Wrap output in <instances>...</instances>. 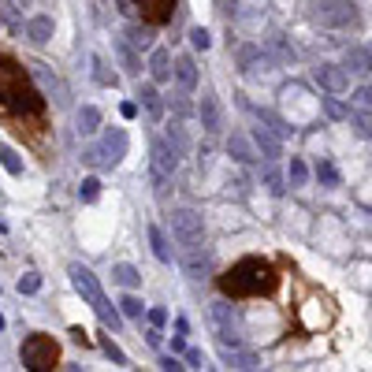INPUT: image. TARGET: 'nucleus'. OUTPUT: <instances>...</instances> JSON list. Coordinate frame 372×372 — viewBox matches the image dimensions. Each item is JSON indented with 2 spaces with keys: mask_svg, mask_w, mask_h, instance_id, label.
I'll use <instances>...</instances> for the list:
<instances>
[{
  "mask_svg": "<svg viewBox=\"0 0 372 372\" xmlns=\"http://www.w3.org/2000/svg\"><path fill=\"white\" fill-rule=\"evenodd\" d=\"M68 276H71V287H75L78 294H83V298L93 305V313L101 317V324L116 331V328L123 324V313L112 309V302L105 298V290H101V283H97L93 272H90V268H83V265H71V268H68Z\"/></svg>",
  "mask_w": 372,
  "mask_h": 372,
  "instance_id": "1",
  "label": "nucleus"
},
{
  "mask_svg": "<svg viewBox=\"0 0 372 372\" xmlns=\"http://www.w3.org/2000/svg\"><path fill=\"white\" fill-rule=\"evenodd\" d=\"M123 156H127V131H123V127H112V131H105V138L97 145H86V149H83V164L112 171Z\"/></svg>",
  "mask_w": 372,
  "mask_h": 372,
  "instance_id": "2",
  "label": "nucleus"
},
{
  "mask_svg": "<svg viewBox=\"0 0 372 372\" xmlns=\"http://www.w3.org/2000/svg\"><path fill=\"white\" fill-rule=\"evenodd\" d=\"M313 19L328 30H358L361 26V8L354 0H317Z\"/></svg>",
  "mask_w": 372,
  "mask_h": 372,
  "instance_id": "3",
  "label": "nucleus"
},
{
  "mask_svg": "<svg viewBox=\"0 0 372 372\" xmlns=\"http://www.w3.org/2000/svg\"><path fill=\"white\" fill-rule=\"evenodd\" d=\"M179 160H183V153L171 145V138H153V186H156V193H164L168 190V183H171V175L179 171Z\"/></svg>",
  "mask_w": 372,
  "mask_h": 372,
  "instance_id": "4",
  "label": "nucleus"
},
{
  "mask_svg": "<svg viewBox=\"0 0 372 372\" xmlns=\"http://www.w3.org/2000/svg\"><path fill=\"white\" fill-rule=\"evenodd\" d=\"M168 223H171V238L179 242L183 250H193L205 242V220H201V213H193V208H175L168 216Z\"/></svg>",
  "mask_w": 372,
  "mask_h": 372,
  "instance_id": "5",
  "label": "nucleus"
},
{
  "mask_svg": "<svg viewBox=\"0 0 372 372\" xmlns=\"http://www.w3.org/2000/svg\"><path fill=\"white\" fill-rule=\"evenodd\" d=\"M208 317H213L216 339H220L223 346H242V328H238V313H235V305H231V302L216 298L213 305H208Z\"/></svg>",
  "mask_w": 372,
  "mask_h": 372,
  "instance_id": "6",
  "label": "nucleus"
},
{
  "mask_svg": "<svg viewBox=\"0 0 372 372\" xmlns=\"http://www.w3.org/2000/svg\"><path fill=\"white\" fill-rule=\"evenodd\" d=\"M23 365L26 368H53L56 365V343L45 335H30L23 343Z\"/></svg>",
  "mask_w": 372,
  "mask_h": 372,
  "instance_id": "7",
  "label": "nucleus"
},
{
  "mask_svg": "<svg viewBox=\"0 0 372 372\" xmlns=\"http://www.w3.org/2000/svg\"><path fill=\"white\" fill-rule=\"evenodd\" d=\"M313 78L324 93H346L350 90V71L343 63H320V68H313Z\"/></svg>",
  "mask_w": 372,
  "mask_h": 372,
  "instance_id": "8",
  "label": "nucleus"
},
{
  "mask_svg": "<svg viewBox=\"0 0 372 372\" xmlns=\"http://www.w3.org/2000/svg\"><path fill=\"white\" fill-rule=\"evenodd\" d=\"M343 68L350 78H368L372 75V45H350L343 53Z\"/></svg>",
  "mask_w": 372,
  "mask_h": 372,
  "instance_id": "9",
  "label": "nucleus"
},
{
  "mask_svg": "<svg viewBox=\"0 0 372 372\" xmlns=\"http://www.w3.org/2000/svg\"><path fill=\"white\" fill-rule=\"evenodd\" d=\"M198 119L205 127V134H220L223 131V108L213 93H201V101H198Z\"/></svg>",
  "mask_w": 372,
  "mask_h": 372,
  "instance_id": "10",
  "label": "nucleus"
},
{
  "mask_svg": "<svg viewBox=\"0 0 372 372\" xmlns=\"http://www.w3.org/2000/svg\"><path fill=\"white\" fill-rule=\"evenodd\" d=\"M253 145L265 160H280L283 156V138L272 127H253Z\"/></svg>",
  "mask_w": 372,
  "mask_h": 372,
  "instance_id": "11",
  "label": "nucleus"
},
{
  "mask_svg": "<svg viewBox=\"0 0 372 372\" xmlns=\"http://www.w3.org/2000/svg\"><path fill=\"white\" fill-rule=\"evenodd\" d=\"M223 145H228V156L235 160V164H253V160H257V145H253V138H246L242 131H231Z\"/></svg>",
  "mask_w": 372,
  "mask_h": 372,
  "instance_id": "12",
  "label": "nucleus"
},
{
  "mask_svg": "<svg viewBox=\"0 0 372 372\" xmlns=\"http://www.w3.org/2000/svg\"><path fill=\"white\" fill-rule=\"evenodd\" d=\"M34 78L45 86V93L53 97L56 105H68V97H71V93H68V86H63V78H60L56 71H48L45 63H34Z\"/></svg>",
  "mask_w": 372,
  "mask_h": 372,
  "instance_id": "13",
  "label": "nucleus"
},
{
  "mask_svg": "<svg viewBox=\"0 0 372 372\" xmlns=\"http://www.w3.org/2000/svg\"><path fill=\"white\" fill-rule=\"evenodd\" d=\"M171 75H175L171 53H168V48H153V53H149V78L156 86H164V83H171Z\"/></svg>",
  "mask_w": 372,
  "mask_h": 372,
  "instance_id": "14",
  "label": "nucleus"
},
{
  "mask_svg": "<svg viewBox=\"0 0 372 372\" xmlns=\"http://www.w3.org/2000/svg\"><path fill=\"white\" fill-rule=\"evenodd\" d=\"M134 97H138V105H142L145 112H149L153 119H160V116H164V97H160L156 83H142Z\"/></svg>",
  "mask_w": 372,
  "mask_h": 372,
  "instance_id": "15",
  "label": "nucleus"
},
{
  "mask_svg": "<svg viewBox=\"0 0 372 372\" xmlns=\"http://www.w3.org/2000/svg\"><path fill=\"white\" fill-rule=\"evenodd\" d=\"M175 83H179L183 90H198L201 75H198V63H193V56H175Z\"/></svg>",
  "mask_w": 372,
  "mask_h": 372,
  "instance_id": "16",
  "label": "nucleus"
},
{
  "mask_svg": "<svg viewBox=\"0 0 372 372\" xmlns=\"http://www.w3.org/2000/svg\"><path fill=\"white\" fill-rule=\"evenodd\" d=\"M75 131L83 134V138H93L97 131H101V108H97V105H83V108H78Z\"/></svg>",
  "mask_w": 372,
  "mask_h": 372,
  "instance_id": "17",
  "label": "nucleus"
},
{
  "mask_svg": "<svg viewBox=\"0 0 372 372\" xmlns=\"http://www.w3.org/2000/svg\"><path fill=\"white\" fill-rule=\"evenodd\" d=\"M90 75H93V83H97V86H105V90H116V86H119V75L108 68L101 53H93V56H90Z\"/></svg>",
  "mask_w": 372,
  "mask_h": 372,
  "instance_id": "18",
  "label": "nucleus"
},
{
  "mask_svg": "<svg viewBox=\"0 0 372 372\" xmlns=\"http://www.w3.org/2000/svg\"><path fill=\"white\" fill-rule=\"evenodd\" d=\"M116 56H119V63H123V71L127 75H142V56H138V48L127 41V38H116Z\"/></svg>",
  "mask_w": 372,
  "mask_h": 372,
  "instance_id": "19",
  "label": "nucleus"
},
{
  "mask_svg": "<svg viewBox=\"0 0 372 372\" xmlns=\"http://www.w3.org/2000/svg\"><path fill=\"white\" fill-rule=\"evenodd\" d=\"M220 361L228 368H257V365H261V361H257V354L242 350V346H223L220 350Z\"/></svg>",
  "mask_w": 372,
  "mask_h": 372,
  "instance_id": "20",
  "label": "nucleus"
},
{
  "mask_svg": "<svg viewBox=\"0 0 372 372\" xmlns=\"http://www.w3.org/2000/svg\"><path fill=\"white\" fill-rule=\"evenodd\" d=\"M183 268H186V276H190V280H205V276H208V253H201V246L186 250Z\"/></svg>",
  "mask_w": 372,
  "mask_h": 372,
  "instance_id": "21",
  "label": "nucleus"
},
{
  "mask_svg": "<svg viewBox=\"0 0 372 372\" xmlns=\"http://www.w3.org/2000/svg\"><path fill=\"white\" fill-rule=\"evenodd\" d=\"M53 19H48V15H34V19H30L26 23V34H30V41H34V45H48V41H53Z\"/></svg>",
  "mask_w": 372,
  "mask_h": 372,
  "instance_id": "22",
  "label": "nucleus"
},
{
  "mask_svg": "<svg viewBox=\"0 0 372 372\" xmlns=\"http://www.w3.org/2000/svg\"><path fill=\"white\" fill-rule=\"evenodd\" d=\"M346 123L354 127V134H358V138L372 142V108H350V119Z\"/></svg>",
  "mask_w": 372,
  "mask_h": 372,
  "instance_id": "23",
  "label": "nucleus"
},
{
  "mask_svg": "<svg viewBox=\"0 0 372 372\" xmlns=\"http://www.w3.org/2000/svg\"><path fill=\"white\" fill-rule=\"evenodd\" d=\"M320 108H324V116H328L331 123H346V119H350V105L339 101V93L320 97Z\"/></svg>",
  "mask_w": 372,
  "mask_h": 372,
  "instance_id": "24",
  "label": "nucleus"
},
{
  "mask_svg": "<svg viewBox=\"0 0 372 372\" xmlns=\"http://www.w3.org/2000/svg\"><path fill=\"white\" fill-rule=\"evenodd\" d=\"M261 183L268 186V193H276V198H283V193H287V175L276 168V160H268V164H265V171H261Z\"/></svg>",
  "mask_w": 372,
  "mask_h": 372,
  "instance_id": "25",
  "label": "nucleus"
},
{
  "mask_svg": "<svg viewBox=\"0 0 372 372\" xmlns=\"http://www.w3.org/2000/svg\"><path fill=\"white\" fill-rule=\"evenodd\" d=\"M112 280H116L119 287H127V290H138V287H142V272H138L134 265L119 261L116 268H112Z\"/></svg>",
  "mask_w": 372,
  "mask_h": 372,
  "instance_id": "26",
  "label": "nucleus"
},
{
  "mask_svg": "<svg viewBox=\"0 0 372 372\" xmlns=\"http://www.w3.org/2000/svg\"><path fill=\"white\" fill-rule=\"evenodd\" d=\"M168 108H171V112H175V116H179V119H186V116H193V112H198V105L190 101V90H183V86H179V90H175V93L168 97Z\"/></svg>",
  "mask_w": 372,
  "mask_h": 372,
  "instance_id": "27",
  "label": "nucleus"
},
{
  "mask_svg": "<svg viewBox=\"0 0 372 372\" xmlns=\"http://www.w3.org/2000/svg\"><path fill=\"white\" fill-rule=\"evenodd\" d=\"M149 246H153V257L160 265H171V246H168V238H164V231H160L156 223H149Z\"/></svg>",
  "mask_w": 372,
  "mask_h": 372,
  "instance_id": "28",
  "label": "nucleus"
},
{
  "mask_svg": "<svg viewBox=\"0 0 372 372\" xmlns=\"http://www.w3.org/2000/svg\"><path fill=\"white\" fill-rule=\"evenodd\" d=\"M287 183L290 186H309V164L302 156H290L287 160Z\"/></svg>",
  "mask_w": 372,
  "mask_h": 372,
  "instance_id": "29",
  "label": "nucleus"
},
{
  "mask_svg": "<svg viewBox=\"0 0 372 372\" xmlns=\"http://www.w3.org/2000/svg\"><path fill=\"white\" fill-rule=\"evenodd\" d=\"M127 41H131L138 53H145V48H153V26H142V23H131L127 26Z\"/></svg>",
  "mask_w": 372,
  "mask_h": 372,
  "instance_id": "30",
  "label": "nucleus"
},
{
  "mask_svg": "<svg viewBox=\"0 0 372 372\" xmlns=\"http://www.w3.org/2000/svg\"><path fill=\"white\" fill-rule=\"evenodd\" d=\"M253 112H257V119H261L265 127H272V131H276L280 138H287V134H294V127H290L287 119H280V116H276V112H268V108H253Z\"/></svg>",
  "mask_w": 372,
  "mask_h": 372,
  "instance_id": "31",
  "label": "nucleus"
},
{
  "mask_svg": "<svg viewBox=\"0 0 372 372\" xmlns=\"http://www.w3.org/2000/svg\"><path fill=\"white\" fill-rule=\"evenodd\" d=\"M0 164H4V171H8V175H15V179L23 175V156L15 153L8 142H0Z\"/></svg>",
  "mask_w": 372,
  "mask_h": 372,
  "instance_id": "32",
  "label": "nucleus"
},
{
  "mask_svg": "<svg viewBox=\"0 0 372 372\" xmlns=\"http://www.w3.org/2000/svg\"><path fill=\"white\" fill-rule=\"evenodd\" d=\"M313 175L320 179V186H339V183H343V179H339V168L331 164V160H317Z\"/></svg>",
  "mask_w": 372,
  "mask_h": 372,
  "instance_id": "33",
  "label": "nucleus"
},
{
  "mask_svg": "<svg viewBox=\"0 0 372 372\" xmlns=\"http://www.w3.org/2000/svg\"><path fill=\"white\" fill-rule=\"evenodd\" d=\"M268 48L276 53V60H280V63H294V48H290V41H287L283 34H272Z\"/></svg>",
  "mask_w": 372,
  "mask_h": 372,
  "instance_id": "34",
  "label": "nucleus"
},
{
  "mask_svg": "<svg viewBox=\"0 0 372 372\" xmlns=\"http://www.w3.org/2000/svg\"><path fill=\"white\" fill-rule=\"evenodd\" d=\"M119 313H123L127 320H142V317L149 313V309H145V305H142L134 294H123V298H119Z\"/></svg>",
  "mask_w": 372,
  "mask_h": 372,
  "instance_id": "35",
  "label": "nucleus"
},
{
  "mask_svg": "<svg viewBox=\"0 0 372 372\" xmlns=\"http://www.w3.org/2000/svg\"><path fill=\"white\" fill-rule=\"evenodd\" d=\"M168 138H171V145L179 149L183 156L190 153V138H186V131H183V119H171V127H168Z\"/></svg>",
  "mask_w": 372,
  "mask_h": 372,
  "instance_id": "36",
  "label": "nucleus"
},
{
  "mask_svg": "<svg viewBox=\"0 0 372 372\" xmlns=\"http://www.w3.org/2000/svg\"><path fill=\"white\" fill-rule=\"evenodd\" d=\"M78 198H83V201H97V198H101V179H97V175H86L83 186H78Z\"/></svg>",
  "mask_w": 372,
  "mask_h": 372,
  "instance_id": "37",
  "label": "nucleus"
},
{
  "mask_svg": "<svg viewBox=\"0 0 372 372\" xmlns=\"http://www.w3.org/2000/svg\"><path fill=\"white\" fill-rule=\"evenodd\" d=\"M190 45L198 48V53H205V48L213 45V34H208L205 26H190Z\"/></svg>",
  "mask_w": 372,
  "mask_h": 372,
  "instance_id": "38",
  "label": "nucleus"
},
{
  "mask_svg": "<svg viewBox=\"0 0 372 372\" xmlns=\"http://www.w3.org/2000/svg\"><path fill=\"white\" fill-rule=\"evenodd\" d=\"M257 56H261V45H242V48H238V68L250 71V63H253Z\"/></svg>",
  "mask_w": 372,
  "mask_h": 372,
  "instance_id": "39",
  "label": "nucleus"
},
{
  "mask_svg": "<svg viewBox=\"0 0 372 372\" xmlns=\"http://www.w3.org/2000/svg\"><path fill=\"white\" fill-rule=\"evenodd\" d=\"M41 290V276L38 272H26V276L19 280V294H38Z\"/></svg>",
  "mask_w": 372,
  "mask_h": 372,
  "instance_id": "40",
  "label": "nucleus"
},
{
  "mask_svg": "<svg viewBox=\"0 0 372 372\" xmlns=\"http://www.w3.org/2000/svg\"><path fill=\"white\" fill-rule=\"evenodd\" d=\"M101 350H105V354H108V358L116 361V365H127V354H123L116 343H112V339H101Z\"/></svg>",
  "mask_w": 372,
  "mask_h": 372,
  "instance_id": "41",
  "label": "nucleus"
},
{
  "mask_svg": "<svg viewBox=\"0 0 372 372\" xmlns=\"http://www.w3.org/2000/svg\"><path fill=\"white\" fill-rule=\"evenodd\" d=\"M354 101H358L361 108H372V83L358 86V93H354Z\"/></svg>",
  "mask_w": 372,
  "mask_h": 372,
  "instance_id": "42",
  "label": "nucleus"
},
{
  "mask_svg": "<svg viewBox=\"0 0 372 372\" xmlns=\"http://www.w3.org/2000/svg\"><path fill=\"white\" fill-rule=\"evenodd\" d=\"M160 368H164V372H183L186 365L175 358V354H164V358H160Z\"/></svg>",
  "mask_w": 372,
  "mask_h": 372,
  "instance_id": "43",
  "label": "nucleus"
},
{
  "mask_svg": "<svg viewBox=\"0 0 372 372\" xmlns=\"http://www.w3.org/2000/svg\"><path fill=\"white\" fill-rule=\"evenodd\" d=\"M145 317H149V324H156V328H164V324H168V309H160V305H156V309H149Z\"/></svg>",
  "mask_w": 372,
  "mask_h": 372,
  "instance_id": "44",
  "label": "nucleus"
},
{
  "mask_svg": "<svg viewBox=\"0 0 372 372\" xmlns=\"http://www.w3.org/2000/svg\"><path fill=\"white\" fill-rule=\"evenodd\" d=\"M186 361H190L193 368H205V365H208V361H205V354H201V350H186Z\"/></svg>",
  "mask_w": 372,
  "mask_h": 372,
  "instance_id": "45",
  "label": "nucleus"
},
{
  "mask_svg": "<svg viewBox=\"0 0 372 372\" xmlns=\"http://www.w3.org/2000/svg\"><path fill=\"white\" fill-rule=\"evenodd\" d=\"M119 112H123V119H134V116H138V101H123Z\"/></svg>",
  "mask_w": 372,
  "mask_h": 372,
  "instance_id": "46",
  "label": "nucleus"
},
{
  "mask_svg": "<svg viewBox=\"0 0 372 372\" xmlns=\"http://www.w3.org/2000/svg\"><path fill=\"white\" fill-rule=\"evenodd\" d=\"M145 343H149V346H160V328H156V324L145 328Z\"/></svg>",
  "mask_w": 372,
  "mask_h": 372,
  "instance_id": "47",
  "label": "nucleus"
},
{
  "mask_svg": "<svg viewBox=\"0 0 372 372\" xmlns=\"http://www.w3.org/2000/svg\"><path fill=\"white\" fill-rule=\"evenodd\" d=\"M175 335H190V320L186 317H175Z\"/></svg>",
  "mask_w": 372,
  "mask_h": 372,
  "instance_id": "48",
  "label": "nucleus"
},
{
  "mask_svg": "<svg viewBox=\"0 0 372 372\" xmlns=\"http://www.w3.org/2000/svg\"><path fill=\"white\" fill-rule=\"evenodd\" d=\"M15 4H23V8H26V4H30V0H15Z\"/></svg>",
  "mask_w": 372,
  "mask_h": 372,
  "instance_id": "49",
  "label": "nucleus"
}]
</instances>
